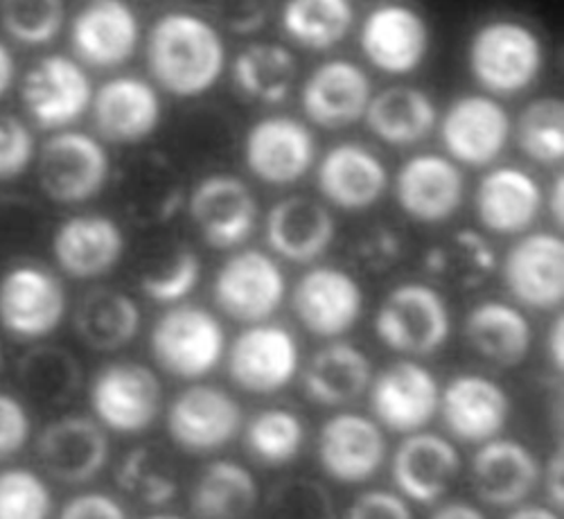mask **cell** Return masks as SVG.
<instances>
[{
  "label": "cell",
  "instance_id": "cell-61",
  "mask_svg": "<svg viewBox=\"0 0 564 519\" xmlns=\"http://www.w3.org/2000/svg\"><path fill=\"white\" fill-rule=\"evenodd\" d=\"M506 519H560L553 508L546 506H522L510 512Z\"/></svg>",
  "mask_w": 564,
  "mask_h": 519
},
{
  "label": "cell",
  "instance_id": "cell-16",
  "mask_svg": "<svg viewBox=\"0 0 564 519\" xmlns=\"http://www.w3.org/2000/svg\"><path fill=\"white\" fill-rule=\"evenodd\" d=\"M314 156V136L303 122L290 116L262 118L245 140L247 167L269 185L301 181L310 172Z\"/></svg>",
  "mask_w": 564,
  "mask_h": 519
},
{
  "label": "cell",
  "instance_id": "cell-5",
  "mask_svg": "<svg viewBox=\"0 0 564 519\" xmlns=\"http://www.w3.org/2000/svg\"><path fill=\"white\" fill-rule=\"evenodd\" d=\"M150 344L165 372L181 380H199L219 366L226 353V333L208 310L176 305L154 323Z\"/></svg>",
  "mask_w": 564,
  "mask_h": 519
},
{
  "label": "cell",
  "instance_id": "cell-55",
  "mask_svg": "<svg viewBox=\"0 0 564 519\" xmlns=\"http://www.w3.org/2000/svg\"><path fill=\"white\" fill-rule=\"evenodd\" d=\"M34 233V206L17 197L0 202V245H14Z\"/></svg>",
  "mask_w": 564,
  "mask_h": 519
},
{
  "label": "cell",
  "instance_id": "cell-10",
  "mask_svg": "<svg viewBox=\"0 0 564 519\" xmlns=\"http://www.w3.org/2000/svg\"><path fill=\"white\" fill-rule=\"evenodd\" d=\"M301 350L288 327L256 323L232 342L228 372L240 389L267 396L285 389L299 372Z\"/></svg>",
  "mask_w": 564,
  "mask_h": 519
},
{
  "label": "cell",
  "instance_id": "cell-60",
  "mask_svg": "<svg viewBox=\"0 0 564 519\" xmlns=\"http://www.w3.org/2000/svg\"><path fill=\"white\" fill-rule=\"evenodd\" d=\"M562 197H564V179L557 176V179H553L551 191H549V210H551V217L557 221V226H562V221H564Z\"/></svg>",
  "mask_w": 564,
  "mask_h": 519
},
{
  "label": "cell",
  "instance_id": "cell-2",
  "mask_svg": "<svg viewBox=\"0 0 564 519\" xmlns=\"http://www.w3.org/2000/svg\"><path fill=\"white\" fill-rule=\"evenodd\" d=\"M68 294L55 271L17 262L0 275V327L19 342H41L64 323Z\"/></svg>",
  "mask_w": 564,
  "mask_h": 519
},
{
  "label": "cell",
  "instance_id": "cell-56",
  "mask_svg": "<svg viewBox=\"0 0 564 519\" xmlns=\"http://www.w3.org/2000/svg\"><path fill=\"white\" fill-rule=\"evenodd\" d=\"M540 484L546 493V499L553 508H562L564 504V461L562 454H553L540 472Z\"/></svg>",
  "mask_w": 564,
  "mask_h": 519
},
{
  "label": "cell",
  "instance_id": "cell-20",
  "mask_svg": "<svg viewBox=\"0 0 564 519\" xmlns=\"http://www.w3.org/2000/svg\"><path fill=\"white\" fill-rule=\"evenodd\" d=\"M127 249L120 224L107 215L88 213L64 219L53 235V256L75 280H96L118 267Z\"/></svg>",
  "mask_w": 564,
  "mask_h": 519
},
{
  "label": "cell",
  "instance_id": "cell-40",
  "mask_svg": "<svg viewBox=\"0 0 564 519\" xmlns=\"http://www.w3.org/2000/svg\"><path fill=\"white\" fill-rule=\"evenodd\" d=\"M296 60L280 43H253L235 60L232 75L245 96L275 105L282 102L296 82Z\"/></svg>",
  "mask_w": 564,
  "mask_h": 519
},
{
  "label": "cell",
  "instance_id": "cell-38",
  "mask_svg": "<svg viewBox=\"0 0 564 519\" xmlns=\"http://www.w3.org/2000/svg\"><path fill=\"white\" fill-rule=\"evenodd\" d=\"M258 499L256 477L242 463L226 458L206 465L191 493V506L199 519H245Z\"/></svg>",
  "mask_w": 564,
  "mask_h": 519
},
{
  "label": "cell",
  "instance_id": "cell-62",
  "mask_svg": "<svg viewBox=\"0 0 564 519\" xmlns=\"http://www.w3.org/2000/svg\"><path fill=\"white\" fill-rule=\"evenodd\" d=\"M148 519H183V517L170 515V512H159V515H152V517H148Z\"/></svg>",
  "mask_w": 564,
  "mask_h": 519
},
{
  "label": "cell",
  "instance_id": "cell-37",
  "mask_svg": "<svg viewBox=\"0 0 564 519\" xmlns=\"http://www.w3.org/2000/svg\"><path fill=\"white\" fill-rule=\"evenodd\" d=\"M21 391L39 407H64L82 389L77 357L55 344H36L17 364Z\"/></svg>",
  "mask_w": 564,
  "mask_h": 519
},
{
  "label": "cell",
  "instance_id": "cell-9",
  "mask_svg": "<svg viewBox=\"0 0 564 519\" xmlns=\"http://www.w3.org/2000/svg\"><path fill=\"white\" fill-rule=\"evenodd\" d=\"M245 424L240 402L228 391L195 385L174 398L167 411V432L185 452L208 454L238 439Z\"/></svg>",
  "mask_w": 564,
  "mask_h": 519
},
{
  "label": "cell",
  "instance_id": "cell-21",
  "mask_svg": "<svg viewBox=\"0 0 564 519\" xmlns=\"http://www.w3.org/2000/svg\"><path fill=\"white\" fill-rule=\"evenodd\" d=\"M438 411L454 439L463 443H488L503 432L510 400L490 377L463 372L441 393Z\"/></svg>",
  "mask_w": 564,
  "mask_h": 519
},
{
  "label": "cell",
  "instance_id": "cell-48",
  "mask_svg": "<svg viewBox=\"0 0 564 519\" xmlns=\"http://www.w3.org/2000/svg\"><path fill=\"white\" fill-rule=\"evenodd\" d=\"M202 278V260L195 251L181 249L176 251L161 269L150 271L140 280L143 294L154 303H178L191 294Z\"/></svg>",
  "mask_w": 564,
  "mask_h": 519
},
{
  "label": "cell",
  "instance_id": "cell-54",
  "mask_svg": "<svg viewBox=\"0 0 564 519\" xmlns=\"http://www.w3.org/2000/svg\"><path fill=\"white\" fill-rule=\"evenodd\" d=\"M59 519H127V510L111 495L79 493L64 504Z\"/></svg>",
  "mask_w": 564,
  "mask_h": 519
},
{
  "label": "cell",
  "instance_id": "cell-28",
  "mask_svg": "<svg viewBox=\"0 0 564 519\" xmlns=\"http://www.w3.org/2000/svg\"><path fill=\"white\" fill-rule=\"evenodd\" d=\"M372 98L368 75L348 60L321 64L303 86L305 116L325 127L341 129L355 125Z\"/></svg>",
  "mask_w": 564,
  "mask_h": 519
},
{
  "label": "cell",
  "instance_id": "cell-63",
  "mask_svg": "<svg viewBox=\"0 0 564 519\" xmlns=\"http://www.w3.org/2000/svg\"><path fill=\"white\" fill-rule=\"evenodd\" d=\"M3 364H6V350H3V344H0V370H3Z\"/></svg>",
  "mask_w": 564,
  "mask_h": 519
},
{
  "label": "cell",
  "instance_id": "cell-39",
  "mask_svg": "<svg viewBox=\"0 0 564 519\" xmlns=\"http://www.w3.org/2000/svg\"><path fill=\"white\" fill-rule=\"evenodd\" d=\"M427 273L445 288L473 292L497 269V253L477 230H456L425 256Z\"/></svg>",
  "mask_w": 564,
  "mask_h": 519
},
{
  "label": "cell",
  "instance_id": "cell-50",
  "mask_svg": "<svg viewBox=\"0 0 564 519\" xmlns=\"http://www.w3.org/2000/svg\"><path fill=\"white\" fill-rule=\"evenodd\" d=\"M32 439V418L28 404L10 391H0V461L25 450Z\"/></svg>",
  "mask_w": 564,
  "mask_h": 519
},
{
  "label": "cell",
  "instance_id": "cell-18",
  "mask_svg": "<svg viewBox=\"0 0 564 519\" xmlns=\"http://www.w3.org/2000/svg\"><path fill=\"white\" fill-rule=\"evenodd\" d=\"M361 51L382 73L409 75L425 62L432 43L427 21L404 6L372 10L361 25Z\"/></svg>",
  "mask_w": 564,
  "mask_h": 519
},
{
  "label": "cell",
  "instance_id": "cell-30",
  "mask_svg": "<svg viewBox=\"0 0 564 519\" xmlns=\"http://www.w3.org/2000/svg\"><path fill=\"white\" fill-rule=\"evenodd\" d=\"M335 217L310 197L278 202L267 217L269 247L292 262H312L330 249L335 240Z\"/></svg>",
  "mask_w": 564,
  "mask_h": 519
},
{
  "label": "cell",
  "instance_id": "cell-23",
  "mask_svg": "<svg viewBox=\"0 0 564 519\" xmlns=\"http://www.w3.org/2000/svg\"><path fill=\"white\" fill-rule=\"evenodd\" d=\"M70 41L82 64L116 68L135 55L140 23L124 0H90L73 19Z\"/></svg>",
  "mask_w": 564,
  "mask_h": 519
},
{
  "label": "cell",
  "instance_id": "cell-11",
  "mask_svg": "<svg viewBox=\"0 0 564 519\" xmlns=\"http://www.w3.org/2000/svg\"><path fill=\"white\" fill-rule=\"evenodd\" d=\"M375 422L398 434H415L434 420L441 404L436 375L417 361H395L370 382Z\"/></svg>",
  "mask_w": 564,
  "mask_h": 519
},
{
  "label": "cell",
  "instance_id": "cell-59",
  "mask_svg": "<svg viewBox=\"0 0 564 519\" xmlns=\"http://www.w3.org/2000/svg\"><path fill=\"white\" fill-rule=\"evenodd\" d=\"M564 321L562 316H557L551 327H549V337H546V353L553 366H557L562 370L564 364Z\"/></svg>",
  "mask_w": 564,
  "mask_h": 519
},
{
  "label": "cell",
  "instance_id": "cell-51",
  "mask_svg": "<svg viewBox=\"0 0 564 519\" xmlns=\"http://www.w3.org/2000/svg\"><path fill=\"white\" fill-rule=\"evenodd\" d=\"M402 256V242L398 233L387 226H375L355 245V262L368 273H384L398 264Z\"/></svg>",
  "mask_w": 564,
  "mask_h": 519
},
{
  "label": "cell",
  "instance_id": "cell-3",
  "mask_svg": "<svg viewBox=\"0 0 564 519\" xmlns=\"http://www.w3.org/2000/svg\"><path fill=\"white\" fill-rule=\"evenodd\" d=\"M544 64L538 34L514 21H490L469 41V71L475 79L499 96L527 90Z\"/></svg>",
  "mask_w": 564,
  "mask_h": 519
},
{
  "label": "cell",
  "instance_id": "cell-8",
  "mask_svg": "<svg viewBox=\"0 0 564 519\" xmlns=\"http://www.w3.org/2000/svg\"><path fill=\"white\" fill-rule=\"evenodd\" d=\"M36 458L59 484L82 486L109 463V436L96 418L70 413L45 424L36 439Z\"/></svg>",
  "mask_w": 564,
  "mask_h": 519
},
{
  "label": "cell",
  "instance_id": "cell-45",
  "mask_svg": "<svg viewBox=\"0 0 564 519\" xmlns=\"http://www.w3.org/2000/svg\"><path fill=\"white\" fill-rule=\"evenodd\" d=\"M0 23L21 45H45L66 23L64 0H0Z\"/></svg>",
  "mask_w": 564,
  "mask_h": 519
},
{
  "label": "cell",
  "instance_id": "cell-1",
  "mask_svg": "<svg viewBox=\"0 0 564 519\" xmlns=\"http://www.w3.org/2000/svg\"><path fill=\"white\" fill-rule=\"evenodd\" d=\"M148 64L154 79L172 96L197 98L221 77L226 45L206 19L172 12L150 30Z\"/></svg>",
  "mask_w": 564,
  "mask_h": 519
},
{
  "label": "cell",
  "instance_id": "cell-27",
  "mask_svg": "<svg viewBox=\"0 0 564 519\" xmlns=\"http://www.w3.org/2000/svg\"><path fill=\"white\" fill-rule=\"evenodd\" d=\"M460 472L458 450L430 432L409 434L395 450L391 475L400 493L415 504H436Z\"/></svg>",
  "mask_w": 564,
  "mask_h": 519
},
{
  "label": "cell",
  "instance_id": "cell-14",
  "mask_svg": "<svg viewBox=\"0 0 564 519\" xmlns=\"http://www.w3.org/2000/svg\"><path fill=\"white\" fill-rule=\"evenodd\" d=\"M387 436L378 422L361 413H339L325 420L318 434V461L339 484H366L387 461Z\"/></svg>",
  "mask_w": 564,
  "mask_h": 519
},
{
  "label": "cell",
  "instance_id": "cell-4",
  "mask_svg": "<svg viewBox=\"0 0 564 519\" xmlns=\"http://www.w3.org/2000/svg\"><path fill=\"white\" fill-rule=\"evenodd\" d=\"M43 195L73 206L98 197L111 176V159L98 138L84 131H59L43 143L36 161Z\"/></svg>",
  "mask_w": 564,
  "mask_h": 519
},
{
  "label": "cell",
  "instance_id": "cell-12",
  "mask_svg": "<svg viewBox=\"0 0 564 519\" xmlns=\"http://www.w3.org/2000/svg\"><path fill=\"white\" fill-rule=\"evenodd\" d=\"M21 100L41 129H64L90 109L93 86L82 64L66 55H48L25 73Z\"/></svg>",
  "mask_w": 564,
  "mask_h": 519
},
{
  "label": "cell",
  "instance_id": "cell-13",
  "mask_svg": "<svg viewBox=\"0 0 564 519\" xmlns=\"http://www.w3.org/2000/svg\"><path fill=\"white\" fill-rule=\"evenodd\" d=\"M288 282L278 262L258 251H240L224 262L215 280V301L235 321L262 323L285 301Z\"/></svg>",
  "mask_w": 564,
  "mask_h": 519
},
{
  "label": "cell",
  "instance_id": "cell-6",
  "mask_svg": "<svg viewBox=\"0 0 564 519\" xmlns=\"http://www.w3.org/2000/svg\"><path fill=\"white\" fill-rule=\"evenodd\" d=\"M452 329L445 299L425 282L395 288L375 316V333L395 353L425 357L441 350Z\"/></svg>",
  "mask_w": 564,
  "mask_h": 519
},
{
  "label": "cell",
  "instance_id": "cell-47",
  "mask_svg": "<svg viewBox=\"0 0 564 519\" xmlns=\"http://www.w3.org/2000/svg\"><path fill=\"white\" fill-rule=\"evenodd\" d=\"M269 519H335V501L312 479L278 484L267 497Z\"/></svg>",
  "mask_w": 564,
  "mask_h": 519
},
{
  "label": "cell",
  "instance_id": "cell-7",
  "mask_svg": "<svg viewBox=\"0 0 564 519\" xmlns=\"http://www.w3.org/2000/svg\"><path fill=\"white\" fill-rule=\"evenodd\" d=\"M163 387L159 375L135 361H116L98 370L90 385V409L105 430L148 432L159 420Z\"/></svg>",
  "mask_w": 564,
  "mask_h": 519
},
{
  "label": "cell",
  "instance_id": "cell-25",
  "mask_svg": "<svg viewBox=\"0 0 564 519\" xmlns=\"http://www.w3.org/2000/svg\"><path fill=\"white\" fill-rule=\"evenodd\" d=\"M400 208L415 221L441 224L458 213L465 199V179L445 156L420 154L409 159L395 179Z\"/></svg>",
  "mask_w": 564,
  "mask_h": 519
},
{
  "label": "cell",
  "instance_id": "cell-22",
  "mask_svg": "<svg viewBox=\"0 0 564 519\" xmlns=\"http://www.w3.org/2000/svg\"><path fill=\"white\" fill-rule=\"evenodd\" d=\"M503 278L514 301L533 310H553L564 299V242L553 233H531L503 262Z\"/></svg>",
  "mask_w": 564,
  "mask_h": 519
},
{
  "label": "cell",
  "instance_id": "cell-33",
  "mask_svg": "<svg viewBox=\"0 0 564 519\" xmlns=\"http://www.w3.org/2000/svg\"><path fill=\"white\" fill-rule=\"evenodd\" d=\"M463 333L469 348L499 368L520 366L533 344L529 318L501 301L479 303L467 314Z\"/></svg>",
  "mask_w": 564,
  "mask_h": 519
},
{
  "label": "cell",
  "instance_id": "cell-44",
  "mask_svg": "<svg viewBox=\"0 0 564 519\" xmlns=\"http://www.w3.org/2000/svg\"><path fill=\"white\" fill-rule=\"evenodd\" d=\"M517 143L520 150L542 163L553 165L564 156V107L557 98L531 102L517 122Z\"/></svg>",
  "mask_w": 564,
  "mask_h": 519
},
{
  "label": "cell",
  "instance_id": "cell-32",
  "mask_svg": "<svg viewBox=\"0 0 564 519\" xmlns=\"http://www.w3.org/2000/svg\"><path fill=\"white\" fill-rule=\"evenodd\" d=\"M118 195L124 213L140 226L167 221L181 206L183 185L165 154H148L133 161L118 176Z\"/></svg>",
  "mask_w": 564,
  "mask_h": 519
},
{
  "label": "cell",
  "instance_id": "cell-36",
  "mask_svg": "<svg viewBox=\"0 0 564 519\" xmlns=\"http://www.w3.org/2000/svg\"><path fill=\"white\" fill-rule=\"evenodd\" d=\"M364 116L375 136L398 148L420 143L436 125L434 100L413 86H391L378 93Z\"/></svg>",
  "mask_w": 564,
  "mask_h": 519
},
{
  "label": "cell",
  "instance_id": "cell-52",
  "mask_svg": "<svg viewBox=\"0 0 564 519\" xmlns=\"http://www.w3.org/2000/svg\"><path fill=\"white\" fill-rule=\"evenodd\" d=\"M215 17L235 34L258 32L271 12V0H210Z\"/></svg>",
  "mask_w": 564,
  "mask_h": 519
},
{
  "label": "cell",
  "instance_id": "cell-41",
  "mask_svg": "<svg viewBox=\"0 0 564 519\" xmlns=\"http://www.w3.org/2000/svg\"><path fill=\"white\" fill-rule=\"evenodd\" d=\"M355 23L350 0H288L282 28L310 51H330Z\"/></svg>",
  "mask_w": 564,
  "mask_h": 519
},
{
  "label": "cell",
  "instance_id": "cell-57",
  "mask_svg": "<svg viewBox=\"0 0 564 519\" xmlns=\"http://www.w3.org/2000/svg\"><path fill=\"white\" fill-rule=\"evenodd\" d=\"M17 82V60L14 53L8 48V43L0 41V100H3L12 90Z\"/></svg>",
  "mask_w": 564,
  "mask_h": 519
},
{
  "label": "cell",
  "instance_id": "cell-29",
  "mask_svg": "<svg viewBox=\"0 0 564 519\" xmlns=\"http://www.w3.org/2000/svg\"><path fill=\"white\" fill-rule=\"evenodd\" d=\"M316 181L321 195L337 208L366 210L384 197L389 172L368 148L344 143L323 156Z\"/></svg>",
  "mask_w": 564,
  "mask_h": 519
},
{
  "label": "cell",
  "instance_id": "cell-17",
  "mask_svg": "<svg viewBox=\"0 0 564 519\" xmlns=\"http://www.w3.org/2000/svg\"><path fill=\"white\" fill-rule=\"evenodd\" d=\"M294 312L316 337H341L357 325L364 312L359 282L337 267L307 271L294 290Z\"/></svg>",
  "mask_w": 564,
  "mask_h": 519
},
{
  "label": "cell",
  "instance_id": "cell-58",
  "mask_svg": "<svg viewBox=\"0 0 564 519\" xmlns=\"http://www.w3.org/2000/svg\"><path fill=\"white\" fill-rule=\"evenodd\" d=\"M430 519H488V517L484 515V510H479L473 504L449 501V504L441 506L438 510H434V515Z\"/></svg>",
  "mask_w": 564,
  "mask_h": 519
},
{
  "label": "cell",
  "instance_id": "cell-35",
  "mask_svg": "<svg viewBox=\"0 0 564 519\" xmlns=\"http://www.w3.org/2000/svg\"><path fill=\"white\" fill-rule=\"evenodd\" d=\"M140 321V307L129 294L98 288L77 303L75 333L90 350L116 353L135 339Z\"/></svg>",
  "mask_w": 564,
  "mask_h": 519
},
{
  "label": "cell",
  "instance_id": "cell-53",
  "mask_svg": "<svg viewBox=\"0 0 564 519\" xmlns=\"http://www.w3.org/2000/svg\"><path fill=\"white\" fill-rule=\"evenodd\" d=\"M346 519H413V512L406 499L391 490H368L350 504Z\"/></svg>",
  "mask_w": 564,
  "mask_h": 519
},
{
  "label": "cell",
  "instance_id": "cell-49",
  "mask_svg": "<svg viewBox=\"0 0 564 519\" xmlns=\"http://www.w3.org/2000/svg\"><path fill=\"white\" fill-rule=\"evenodd\" d=\"M36 156L32 129L14 116L0 118V183L23 176Z\"/></svg>",
  "mask_w": 564,
  "mask_h": 519
},
{
  "label": "cell",
  "instance_id": "cell-26",
  "mask_svg": "<svg viewBox=\"0 0 564 519\" xmlns=\"http://www.w3.org/2000/svg\"><path fill=\"white\" fill-rule=\"evenodd\" d=\"M542 465L520 441L492 439L481 443L473 458V488L477 497L495 508L520 506L540 486Z\"/></svg>",
  "mask_w": 564,
  "mask_h": 519
},
{
  "label": "cell",
  "instance_id": "cell-43",
  "mask_svg": "<svg viewBox=\"0 0 564 519\" xmlns=\"http://www.w3.org/2000/svg\"><path fill=\"white\" fill-rule=\"evenodd\" d=\"M251 456L264 465H288L299 458L305 445V424L299 413L271 407L251 418L245 432Z\"/></svg>",
  "mask_w": 564,
  "mask_h": 519
},
{
  "label": "cell",
  "instance_id": "cell-19",
  "mask_svg": "<svg viewBox=\"0 0 564 519\" xmlns=\"http://www.w3.org/2000/svg\"><path fill=\"white\" fill-rule=\"evenodd\" d=\"M93 120L109 143L135 145L150 138L163 116L156 88L133 75L113 77L93 93Z\"/></svg>",
  "mask_w": 564,
  "mask_h": 519
},
{
  "label": "cell",
  "instance_id": "cell-24",
  "mask_svg": "<svg viewBox=\"0 0 564 519\" xmlns=\"http://www.w3.org/2000/svg\"><path fill=\"white\" fill-rule=\"evenodd\" d=\"M441 136L445 150L465 165H490L510 138L506 109L486 96H463L447 109Z\"/></svg>",
  "mask_w": 564,
  "mask_h": 519
},
{
  "label": "cell",
  "instance_id": "cell-31",
  "mask_svg": "<svg viewBox=\"0 0 564 519\" xmlns=\"http://www.w3.org/2000/svg\"><path fill=\"white\" fill-rule=\"evenodd\" d=\"M477 217L499 235L529 230L542 210V191L538 181L520 167H497L486 174L477 187Z\"/></svg>",
  "mask_w": 564,
  "mask_h": 519
},
{
  "label": "cell",
  "instance_id": "cell-42",
  "mask_svg": "<svg viewBox=\"0 0 564 519\" xmlns=\"http://www.w3.org/2000/svg\"><path fill=\"white\" fill-rule=\"evenodd\" d=\"M116 482L131 499L145 506H163L178 493V467L165 447L140 445L120 461Z\"/></svg>",
  "mask_w": 564,
  "mask_h": 519
},
{
  "label": "cell",
  "instance_id": "cell-46",
  "mask_svg": "<svg viewBox=\"0 0 564 519\" xmlns=\"http://www.w3.org/2000/svg\"><path fill=\"white\" fill-rule=\"evenodd\" d=\"M53 493L30 467L0 469V519H51Z\"/></svg>",
  "mask_w": 564,
  "mask_h": 519
},
{
  "label": "cell",
  "instance_id": "cell-34",
  "mask_svg": "<svg viewBox=\"0 0 564 519\" xmlns=\"http://www.w3.org/2000/svg\"><path fill=\"white\" fill-rule=\"evenodd\" d=\"M372 382L368 355L352 344H330L321 348L303 372V387L312 402L344 407L361 398Z\"/></svg>",
  "mask_w": 564,
  "mask_h": 519
},
{
  "label": "cell",
  "instance_id": "cell-15",
  "mask_svg": "<svg viewBox=\"0 0 564 519\" xmlns=\"http://www.w3.org/2000/svg\"><path fill=\"white\" fill-rule=\"evenodd\" d=\"M191 217L215 249L240 247L258 221V202L249 185L230 174H210L191 195Z\"/></svg>",
  "mask_w": 564,
  "mask_h": 519
}]
</instances>
